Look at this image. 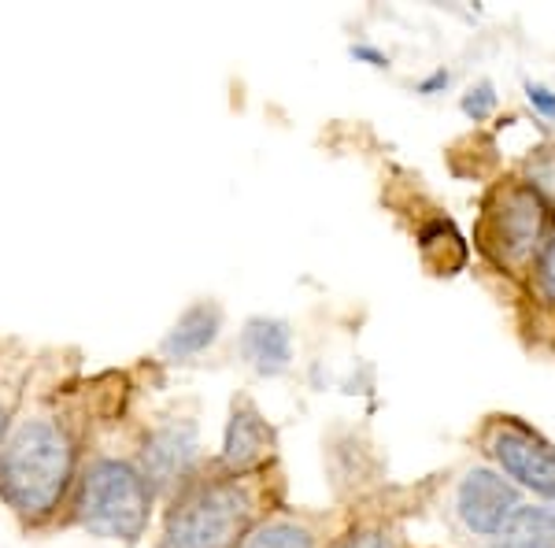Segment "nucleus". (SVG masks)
Returning a JSON list of instances; mask_svg holds the SVG:
<instances>
[{
    "mask_svg": "<svg viewBox=\"0 0 555 548\" xmlns=\"http://www.w3.org/2000/svg\"><path fill=\"white\" fill-rule=\"evenodd\" d=\"M526 89V101H530V107L541 119H555V93L544 82H533V78H526L522 82Z\"/></svg>",
    "mask_w": 555,
    "mask_h": 548,
    "instance_id": "nucleus-16",
    "label": "nucleus"
},
{
    "mask_svg": "<svg viewBox=\"0 0 555 548\" xmlns=\"http://www.w3.org/2000/svg\"><path fill=\"white\" fill-rule=\"evenodd\" d=\"M460 107H463V115H467L470 123H486V119H492V112L500 107L496 86H492L489 78H481V82L467 86V93L460 97Z\"/></svg>",
    "mask_w": 555,
    "mask_h": 548,
    "instance_id": "nucleus-15",
    "label": "nucleus"
},
{
    "mask_svg": "<svg viewBox=\"0 0 555 548\" xmlns=\"http://www.w3.org/2000/svg\"><path fill=\"white\" fill-rule=\"evenodd\" d=\"M241 359L263 379H278L293 367V330L285 319L253 316L237 337Z\"/></svg>",
    "mask_w": 555,
    "mask_h": 548,
    "instance_id": "nucleus-9",
    "label": "nucleus"
},
{
    "mask_svg": "<svg viewBox=\"0 0 555 548\" xmlns=\"http://www.w3.org/2000/svg\"><path fill=\"white\" fill-rule=\"evenodd\" d=\"M256 500L237 479L193 482L167 515L164 548H241L253 534Z\"/></svg>",
    "mask_w": 555,
    "mask_h": 548,
    "instance_id": "nucleus-2",
    "label": "nucleus"
},
{
    "mask_svg": "<svg viewBox=\"0 0 555 548\" xmlns=\"http://www.w3.org/2000/svg\"><path fill=\"white\" fill-rule=\"evenodd\" d=\"M522 489L512 485L496 467H470L467 474L455 485L452 511L455 523L467 530L478 541H492L500 534V526L522 508Z\"/></svg>",
    "mask_w": 555,
    "mask_h": 548,
    "instance_id": "nucleus-6",
    "label": "nucleus"
},
{
    "mask_svg": "<svg viewBox=\"0 0 555 548\" xmlns=\"http://www.w3.org/2000/svg\"><path fill=\"white\" fill-rule=\"evenodd\" d=\"M337 548H392V541L382 530H356V534H348Z\"/></svg>",
    "mask_w": 555,
    "mask_h": 548,
    "instance_id": "nucleus-17",
    "label": "nucleus"
},
{
    "mask_svg": "<svg viewBox=\"0 0 555 548\" xmlns=\"http://www.w3.org/2000/svg\"><path fill=\"white\" fill-rule=\"evenodd\" d=\"M152 497H156V489L149 485L138 463L101 456V460L89 463L82 474L75 519L89 534L107 537V541L133 545L149 530Z\"/></svg>",
    "mask_w": 555,
    "mask_h": 548,
    "instance_id": "nucleus-3",
    "label": "nucleus"
},
{
    "mask_svg": "<svg viewBox=\"0 0 555 548\" xmlns=\"http://www.w3.org/2000/svg\"><path fill=\"white\" fill-rule=\"evenodd\" d=\"M274 453V434L267 426V419L259 416L248 400L234 404V416L227 422V434H222V467L230 474H248L256 471L259 463H267Z\"/></svg>",
    "mask_w": 555,
    "mask_h": 548,
    "instance_id": "nucleus-8",
    "label": "nucleus"
},
{
    "mask_svg": "<svg viewBox=\"0 0 555 548\" xmlns=\"http://www.w3.org/2000/svg\"><path fill=\"white\" fill-rule=\"evenodd\" d=\"M352 60H360V64L366 67H374V71H389V52H382V49H374V44H352Z\"/></svg>",
    "mask_w": 555,
    "mask_h": 548,
    "instance_id": "nucleus-19",
    "label": "nucleus"
},
{
    "mask_svg": "<svg viewBox=\"0 0 555 548\" xmlns=\"http://www.w3.org/2000/svg\"><path fill=\"white\" fill-rule=\"evenodd\" d=\"M544 233H548V208L522 178L496 182L481 204L478 248L496 271L512 278H530Z\"/></svg>",
    "mask_w": 555,
    "mask_h": 548,
    "instance_id": "nucleus-4",
    "label": "nucleus"
},
{
    "mask_svg": "<svg viewBox=\"0 0 555 548\" xmlns=\"http://www.w3.org/2000/svg\"><path fill=\"white\" fill-rule=\"evenodd\" d=\"M241 548H315V534L297 519H274V523L256 526Z\"/></svg>",
    "mask_w": 555,
    "mask_h": 548,
    "instance_id": "nucleus-12",
    "label": "nucleus"
},
{
    "mask_svg": "<svg viewBox=\"0 0 555 548\" xmlns=\"http://www.w3.org/2000/svg\"><path fill=\"white\" fill-rule=\"evenodd\" d=\"M219 330H222L219 304L201 301V304H193V308H185L182 316H178L175 327L167 330L159 353H164L167 359H193V356L208 353L215 341H219Z\"/></svg>",
    "mask_w": 555,
    "mask_h": 548,
    "instance_id": "nucleus-10",
    "label": "nucleus"
},
{
    "mask_svg": "<svg viewBox=\"0 0 555 548\" xmlns=\"http://www.w3.org/2000/svg\"><path fill=\"white\" fill-rule=\"evenodd\" d=\"M449 86H452V71H449V67H434L426 78H418V82H415V93L437 97V93H444Z\"/></svg>",
    "mask_w": 555,
    "mask_h": 548,
    "instance_id": "nucleus-18",
    "label": "nucleus"
},
{
    "mask_svg": "<svg viewBox=\"0 0 555 548\" xmlns=\"http://www.w3.org/2000/svg\"><path fill=\"white\" fill-rule=\"evenodd\" d=\"M489 548H555V515L548 505H522L500 526Z\"/></svg>",
    "mask_w": 555,
    "mask_h": 548,
    "instance_id": "nucleus-11",
    "label": "nucleus"
},
{
    "mask_svg": "<svg viewBox=\"0 0 555 548\" xmlns=\"http://www.w3.org/2000/svg\"><path fill=\"white\" fill-rule=\"evenodd\" d=\"M530 290L541 304L555 308V222L544 233L541 248H537V259L530 267Z\"/></svg>",
    "mask_w": 555,
    "mask_h": 548,
    "instance_id": "nucleus-14",
    "label": "nucleus"
},
{
    "mask_svg": "<svg viewBox=\"0 0 555 548\" xmlns=\"http://www.w3.org/2000/svg\"><path fill=\"white\" fill-rule=\"evenodd\" d=\"M196 426L190 419H171L149 434L145 448H141V474L149 479L152 489H171L182 485L185 474L196 463Z\"/></svg>",
    "mask_w": 555,
    "mask_h": 548,
    "instance_id": "nucleus-7",
    "label": "nucleus"
},
{
    "mask_svg": "<svg viewBox=\"0 0 555 548\" xmlns=\"http://www.w3.org/2000/svg\"><path fill=\"white\" fill-rule=\"evenodd\" d=\"M75 479V442L56 419H26L0 448V497L26 523H44Z\"/></svg>",
    "mask_w": 555,
    "mask_h": 548,
    "instance_id": "nucleus-1",
    "label": "nucleus"
},
{
    "mask_svg": "<svg viewBox=\"0 0 555 548\" xmlns=\"http://www.w3.org/2000/svg\"><path fill=\"white\" fill-rule=\"evenodd\" d=\"M489 460L507 482L541 500H555V445L515 416L492 419L481 434Z\"/></svg>",
    "mask_w": 555,
    "mask_h": 548,
    "instance_id": "nucleus-5",
    "label": "nucleus"
},
{
    "mask_svg": "<svg viewBox=\"0 0 555 548\" xmlns=\"http://www.w3.org/2000/svg\"><path fill=\"white\" fill-rule=\"evenodd\" d=\"M522 182L541 196L544 208H555V145H537L522 164Z\"/></svg>",
    "mask_w": 555,
    "mask_h": 548,
    "instance_id": "nucleus-13",
    "label": "nucleus"
},
{
    "mask_svg": "<svg viewBox=\"0 0 555 548\" xmlns=\"http://www.w3.org/2000/svg\"><path fill=\"white\" fill-rule=\"evenodd\" d=\"M8 434H12V430H8V408H0V448H4Z\"/></svg>",
    "mask_w": 555,
    "mask_h": 548,
    "instance_id": "nucleus-20",
    "label": "nucleus"
}]
</instances>
